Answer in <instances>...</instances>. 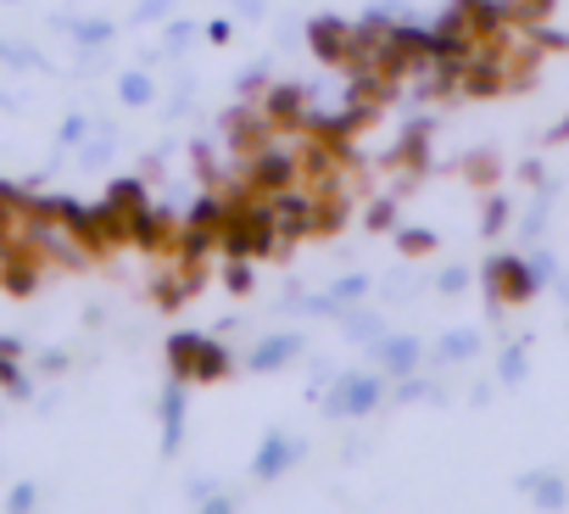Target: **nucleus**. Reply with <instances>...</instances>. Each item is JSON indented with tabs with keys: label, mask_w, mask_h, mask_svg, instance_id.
<instances>
[{
	"label": "nucleus",
	"mask_w": 569,
	"mask_h": 514,
	"mask_svg": "<svg viewBox=\"0 0 569 514\" xmlns=\"http://www.w3.org/2000/svg\"><path fill=\"white\" fill-rule=\"evenodd\" d=\"M391 212H397L391 201H375V207H369V229H386V224H391Z\"/></svg>",
	"instance_id": "obj_13"
},
{
	"label": "nucleus",
	"mask_w": 569,
	"mask_h": 514,
	"mask_svg": "<svg viewBox=\"0 0 569 514\" xmlns=\"http://www.w3.org/2000/svg\"><path fill=\"white\" fill-rule=\"evenodd\" d=\"M262 112H268V123H308V118H302V85H279V90L262 101Z\"/></svg>",
	"instance_id": "obj_5"
},
{
	"label": "nucleus",
	"mask_w": 569,
	"mask_h": 514,
	"mask_svg": "<svg viewBox=\"0 0 569 514\" xmlns=\"http://www.w3.org/2000/svg\"><path fill=\"white\" fill-rule=\"evenodd\" d=\"M229 291H251V257H234L229 264Z\"/></svg>",
	"instance_id": "obj_10"
},
{
	"label": "nucleus",
	"mask_w": 569,
	"mask_h": 514,
	"mask_svg": "<svg viewBox=\"0 0 569 514\" xmlns=\"http://www.w3.org/2000/svg\"><path fill=\"white\" fill-rule=\"evenodd\" d=\"M486 286L497 291V303H530L536 297V269L525 264V257H491L486 264Z\"/></svg>",
	"instance_id": "obj_2"
},
{
	"label": "nucleus",
	"mask_w": 569,
	"mask_h": 514,
	"mask_svg": "<svg viewBox=\"0 0 569 514\" xmlns=\"http://www.w3.org/2000/svg\"><path fill=\"white\" fill-rule=\"evenodd\" d=\"M107 201H112L118 212H129V218H134V212L146 207V190H140L134 179H123V185H112V196H107Z\"/></svg>",
	"instance_id": "obj_8"
},
{
	"label": "nucleus",
	"mask_w": 569,
	"mask_h": 514,
	"mask_svg": "<svg viewBox=\"0 0 569 514\" xmlns=\"http://www.w3.org/2000/svg\"><path fill=\"white\" fill-rule=\"evenodd\" d=\"M430 246H436V235H430V229H408V235H402V251H408V257H425Z\"/></svg>",
	"instance_id": "obj_9"
},
{
	"label": "nucleus",
	"mask_w": 569,
	"mask_h": 514,
	"mask_svg": "<svg viewBox=\"0 0 569 514\" xmlns=\"http://www.w3.org/2000/svg\"><path fill=\"white\" fill-rule=\"evenodd\" d=\"M229 375V353L218 342H201V358H196V380H223Z\"/></svg>",
	"instance_id": "obj_7"
},
{
	"label": "nucleus",
	"mask_w": 569,
	"mask_h": 514,
	"mask_svg": "<svg viewBox=\"0 0 569 514\" xmlns=\"http://www.w3.org/2000/svg\"><path fill=\"white\" fill-rule=\"evenodd\" d=\"M552 140H569V118H563V123H558V129H552Z\"/></svg>",
	"instance_id": "obj_14"
},
{
	"label": "nucleus",
	"mask_w": 569,
	"mask_h": 514,
	"mask_svg": "<svg viewBox=\"0 0 569 514\" xmlns=\"http://www.w3.org/2000/svg\"><path fill=\"white\" fill-rule=\"evenodd\" d=\"M129 240H134L140 251L173 257V251H179V224H173L168 212H157V207H140V212L129 218Z\"/></svg>",
	"instance_id": "obj_3"
},
{
	"label": "nucleus",
	"mask_w": 569,
	"mask_h": 514,
	"mask_svg": "<svg viewBox=\"0 0 569 514\" xmlns=\"http://www.w3.org/2000/svg\"><path fill=\"white\" fill-rule=\"evenodd\" d=\"M463 174H469L475 185H491V179H497V162H491V157H475V162H463Z\"/></svg>",
	"instance_id": "obj_11"
},
{
	"label": "nucleus",
	"mask_w": 569,
	"mask_h": 514,
	"mask_svg": "<svg viewBox=\"0 0 569 514\" xmlns=\"http://www.w3.org/2000/svg\"><path fill=\"white\" fill-rule=\"evenodd\" d=\"M201 342H207V336H190V330L168 342V369H173L179 380H196V358H201Z\"/></svg>",
	"instance_id": "obj_6"
},
{
	"label": "nucleus",
	"mask_w": 569,
	"mask_h": 514,
	"mask_svg": "<svg viewBox=\"0 0 569 514\" xmlns=\"http://www.w3.org/2000/svg\"><path fill=\"white\" fill-rule=\"evenodd\" d=\"M302 174V157L297 151H279V146H262L251 151V168H246V185L257 196H279V190H291V179Z\"/></svg>",
	"instance_id": "obj_1"
},
{
	"label": "nucleus",
	"mask_w": 569,
	"mask_h": 514,
	"mask_svg": "<svg viewBox=\"0 0 569 514\" xmlns=\"http://www.w3.org/2000/svg\"><path fill=\"white\" fill-rule=\"evenodd\" d=\"M352 23L347 18H319L313 29H308V46L319 51V62H330V68H347V57H352Z\"/></svg>",
	"instance_id": "obj_4"
},
{
	"label": "nucleus",
	"mask_w": 569,
	"mask_h": 514,
	"mask_svg": "<svg viewBox=\"0 0 569 514\" xmlns=\"http://www.w3.org/2000/svg\"><path fill=\"white\" fill-rule=\"evenodd\" d=\"M502 218H508V201H502V196H491V201H486V218H480V224H486V229H502Z\"/></svg>",
	"instance_id": "obj_12"
}]
</instances>
